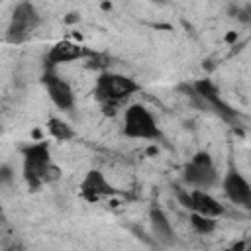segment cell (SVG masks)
Wrapping results in <instances>:
<instances>
[{
    "mask_svg": "<svg viewBox=\"0 0 251 251\" xmlns=\"http://www.w3.org/2000/svg\"><path fill=\"white\" fill-rule=\"evenodd\" d=\"M139 90H141V84L137 80H133L131 76L114 73V71H104L96 78L94 98L104 106V114L114 116L116 106H120L122 102H126Z\"/></svg>",
    "mask_w": 251,
    "mask_h": 251,
    "instance_id": "cell-1",
    "label": "cell"
},
{
    "mask_svg": "<svg viewBox=\"0 0 251 251\" xmlns=\"http://www.w3.org/2000/svg\"><path fill=\"white\" fill-rule=\"evenodd\" d=\"M122 133L129 139H141V141H161L163 133L161 127L151 114L149 108L143 104H129L124 110V120H122Z\"/></svg>",
    "mask_w": 251,
    "mask_h": 251,
    "instance_id": "cell-2",
    "label": "cell"
},
{
    "mask_svg": "<svg viewBox=\"0 0 251 251\" xmlns=\"http://www.w3.org/2000/svg\"><path fill=\"white\" fill-rule=\"evenodd\" d=\"M22 153V176L27 182L31 190H39L43 186V173L53 163L51 159V147L47 141H35L27 143L20 149Z\"/></svg>",
    "mask_w": 251,
    "mask_h": 251,
    "instance_id": "cell-3",
    "label": "cell"
},
{
    "mask_svg": "<svg viewBox=\"0 0 251 251\" xmlns=\"http://www.w3.org/2000/svg\"><path fill=\"white\" fill-rule=\"evenodd\" d=\"M41 24V14L35 8V4H31L29 0H20L10 16V24L6 29V43L12 45H20L24 41L29 39V35L39 27Z\"/></svg>",
    "mask_w": 251,
    "mask_h": 251,
    "instance_id": "cell-4",
    "label": "cell"
},
{
    "mask_svg": "<svg viewBox=\"0 0 251 251\" xmlns=\"http://www.w3.org/2000/svg\"><path fill=\"white\" fill-rule=\"evenodd\" d=\"M182 182L190 188H212L218 182V171L208 151H196L182 167Z\"/></svg>",
    "mask_w": 251,
    "mask_h": 251,
    "instance_id": "cell-5",
    "label": "cell"
},
{
    "mask_svg": "<svg viewBox=\"0 0 251 251\" xmlns=\"http://www.w3.org/2000/svg\"><path fill=\"white\" fill-rule=\"evenodd\" d=\"M41 82H43L47 96L55 108H59L63 112H71L75 108V90L65 78H61L55 73V69H45Z\"/></svg>",
    "mask_w": 251,
    "mask_h": 251,
    "instance_id": "cell-6",
    "label": "cell"
},
{
    "mask_svg": "<svg viewBox=\"0 0 251 251\" xmlns=\"http://www.w3.org/2000/svg\"><path fill=\"white\" fill-rule=\"evenodd\" d=\"M78 192H80L82 200L94 204V202H98L102 198H108V196L116 194V188L100 169H90L82 176V180L78 184Z\"/></svg>",
    "mask_w": 251,
    "mask_h": 251,
    "instance_id": "cell-7",
    "label": "cell"
},
{
    "mask_svg": "<svg viewBox=\"0 0 251 251\" xmlns=\"http://www.w3.org/2000/svg\"><path fill=\"white\" fill-rule=\"evenodd\" d=\"M222 190L231 204L251 208V184L237 169H227V173L222 178Z\"/></svg>",
    "mask_w": 251,
    "mask_h": 251,
    "instance_id": "cell-8",
    "label": "cell"
},
{
    "mask_svg": "<svg viewBox=\"0 0 251 251\" xmlns=\"http://www.w3.org/2000/svg\"><path fill=\"white\" fill-rule=\"evenodd\" d=\"M86 55H88V51L82 45H78L76 41H73V39H61V41L53 43L49 47V51L45 53V69H55L59 65L78 61V59H82Z\"/></svg>",
    "mask_w": 251,
    "mask_h": 251,
    "instance_id": "cell-9",
    "label": "cell"
},
{
    "mask_svg": "<svg viewBox=\"0 0 251 251\" xmlns=\"http://www.w3.org/2000/svg\"><path fill=\"white\" fill-rule=\"evenodd\" d=\"M149 226H151V233L153 237L163 243V245H173L175 243V229L173 224L167 216V212L159 206H151L149 210Z\"/></svg>",
    "mask_w": 251,
    "mask_h": 251,
    "instance_id": "cell-10",
    "label": "cell"
},
{
    "mask_svg": "<svg viewBox=\"0 0 251 251\" xmlns=\"http://www.w3.org/2000/svg\"><path fill=\"white\" fill-rule=\"evenodd\" d=\"M192 192V212H200L204 216H212V218H220L226 214V208L220 204V200H216L208 190L204 188H190Z\"/></svg>",
    "mask_w": 251,
    "mask_h": 251,
    "instance_id": "cell-11",
    "label": "cell"
},
{
    "mask_svg": "<svg viewBox=\"0 0 251 251\" xmlns=\"http://www.w3.org/2000/svg\"><path fill=\"white\" fill-rule=\"evenodd\" d=\"M47 133L57 141H71V139L76 137L75 127L69 122H65L63 118H57V116H51L47 120Z\"/></svg>",
    "mask_w": 251,
    "mask_h": 251,
    "instance_id": "cell-12",
    "label": "cell"
},
{
    "mask_svg": "<svg viewBox=\"0 0 251 251\" xmlns=\"http://www.w3.org/2000/svg\"><path fill=\"white\" fill-rule=\"evenodd\" d=\"M188 222H190L192 229H194L196 233H200V235H208V233L216 231V227H218L216 218L204 216V214H200V212H190V214H188Z\"/></svg>",
    "mask_w": 251,
    "mask_h": 251,
    "instance_id": "cell-13",
    "label": "cell"
},
{
    "mask_svg": "<svg viewBox=\"0 0 251 251\" xmlns=\"http://www.w3.org/2000/svg\"><path fill=\"white\" fill-rule=\"evenodd\" d=\"M63 178V169L57 163H49V167L43 173V184H55Z\"/></svg>",
    "mask_w": 251,
    "mask_h": 251,
    "instance_id": "cell-14",
    "label": "cell"
},
{
    "mask_svg": "<svg viewBox=\"0 0 251 251\" xmlns=\"http://www.w3.org/2000/svg\"><path fill=\"white\" fill-rule=\"evenodd\" d=\"M176 200H178V204L182 208H186L188 212H192L194 202H192V192L188 188H176Z\"/></svg>",
    "mask_w": 251,
    "mask_h": 251,
    "instance_id": "cell-15",
    "label": "cell"
},
{
    "mask_svg": "<svg viewBox=\"0 0 251 251\" xmlns=\"http://www.w3.org/2000/svg\"><path fill=\"white\" fill-rule=\"evenodd\" d=\"M235 20L239 24H251V4H243V6H237V12H235Z\"/></svg>",
    "mask_w": 251,
    "mask_h": 251,
    "instance_id": "cell-16",
    "label": "cell"
},
{
    "mask_svg": "<svg viewBox=\"0 0 251 251\" xmlns=\"http://www.w3.org/2000/svg\"><path fill=\"white\" fill-rule=\"evenodd\" d=\"M12 180H14V169H12L8 163H4V165L0 167V182H2L4 186H10Z\"/></svg>",
    "mask_w": 251,
    "mask_h": 251,
    "instance_id": "cell-17",
    "label": "cell"
},
{
    "mask_svg": "<svg viewBox=\"0 0 251 251\" xmlns=\"http://www.w3.org/2000/svg\"><path fill=\"white\" fill-rule=\"evenodd\" d=\"M151 2H157V4H163V2H167V0H151Z\"/></svg>",
    "mask_w": 251,
    "mask_h": 251,
    "instance_id": "cell-18",
    "label": "cell"
}]
</instances>
